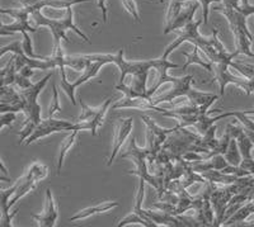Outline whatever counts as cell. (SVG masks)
<instances>
[{
    "mask_svg": "<svg viewBox=\"0 0 254 227\" xmlns=\"http://www.w3.org/2000/svg\"><path fill=\"white\" fill-rule=\"evenodd\" d=\"M32 19L36 23V27H47L51 32L52 38H54V46H60L61 40L70 42L66 36V31H72L74 33L79 36L81 40H84L87 43H90V40L88 36L84 33L81 29L78 28V26L74 22V12H72V6L65 9V15L60 19H52L47 18L41 10L32 13Z\"/></svg>",
    "mask_w": 254,
    "mask_h": 227,
    "instance_id": "1",
    "label": "cell"
},
{
    "mask_svg": "<svg viewBox=\"0 0 254 227\" xmlns=\"http://www.w3.org/2000/svg\"><path fill=\"white\" fill-rule=\"evenodd\" d=\"M61 131H90L89 122H70L66 119H55L49 117L47 119H42L37 127L35 128L33 133L27 138L26 144L31 145L38 141L40 138L47 137L52 133L61 132Z\"/></svg>",
    "mask_w": 254,
    "mask_h": 227,
    "instance_id": "2",
    "label": "cell"
},
{
    "mask_svg": "<svg viewBox=\"0 0 254 227\" xmlns=\"http://www.w3.org/2000/svg\"><path fill=\"white\" fill-rule=\"evenodd\" d=\"M202 23H205L203 19L192 20V22L188 23L185 28H182L181 35H179L178 37H177L176 40H174L169 46H167V49L164 50V52H163V55H162L163 57L165 58L169 57V55H171L172 52H173L174 50L178 49L183 42H190L193 46L199 47V50H201L202 52L205 51V50L210 46L211 43H212V41H214V33H212L211 37H203L198 31L199 26H201Z\"/></svg>",
    "mask_w": 254,
    "mask_h": 227,
    "instance_id": "3",
    "label": "cell"
},
{
    "mask_svg": "<svg viewBox=\"0 0 254 227\" xmlns=\"http://www.w3.org/2000/svg\"><path fill=\"white\" fill-rule=\"evenodd\" d=\"M229 65L226 63H214V74L215 79H216L217 84H219V92L220 97L225 95V89L229 84H234L238 88L247 93V95H251L254 93V79L248 78H240V76H235L234 74H231L229 70Z\"/></svg>",
    "mask_w": 254,
    "mask_h": 227,
    "instance_id": "4",
    "label": "cell"
},
{
    "mask_svg": "<svg viewBox=\"0 0 254 227\" xmlns=\"http://www.w3.org/2000/svg\"><path fill=\"white\" fill-rule=\"evenodd\" d=\"M192 81H193V76L192 75H186V76H174V80L172 83V88L168 90L164 94L159 95L156 98H151V102L154 104H160L164 102H173L177 98H182L186 97L187 98L188 93L192 89Z\"/></svg>",
    "mask_w": 254,
    "mask_h": 227,
    "instance_id": "5",
    "label": "cell"
},
{
    "mask_svg": "<svg viewBox=\"0 0 254 227\" xmlns=\"http://www.w3.org/2000/svg\"><path fill=\"white\" fill-rule=\"evenodd\" d=\"M132 127L133 121L131 117L125 118V119H120V121L117 122V126H116L115 131V137H113L112 151H111V155L107 160V167H111L113 161L116 160V158L119 156L122 145L125 144L127 137L130 136L131 131H132Z\"/></svg>",
    "mask_w": 254,
    "mask_h": 227,
    "instance_id": "6",
    "label": "cell"
},
{
    "mask_svg": "<svg viewBox=\"0 0 254 227\" xmlns=\"http://www.w3.org/2000/svg\"><path fill=\"white\" fill-rule=\"evenodd\" d=\"M233 196H234V194L229 190L228 185H225V188H216V189L212 192V194H211L210 197V201L211 203H212V207H214L215 211L214 226H222L226 208H228V204Z\"/></svg>",
    "mask_w": 254,
    "mask_h": 227,
    "instance_id": "7",
    "label": "cell"
},
{
    "mask_svg": "<svg viewBox=\"0 0 254 227\" xmlns=\"http://www.w3.org/2000/svg\"><path fill=\"white\" fill-rule=\"evenodd\" d=\"M24 8L32 13L37 12L44 8L52 9H66L69 6L78 5V4L89 3L90 0H18Z\"/></svg>",
    "mask_w": 254,
    "mask_h": 227,
    "instance_id": "8",
    "label": "cell"
},
{
    "mask_svg": "<svg viewBox=\"0 0 254 227\" xmlns=\"http://www.w3.org/2000/svg\"><path fill=\"white\" fill-rule=\"evenodd\" d=\"M179 65H177V63H173L171 62V61L168 60V58L165 57H159L156 58V65H155V71L158 72V79H156L155 84H154L153 86H151L150 89L147 90V98L151 99L153 98V95L155 94L156 90L160 88V86L163 85V84L165 83H173L174 80V76H172V75H169V70L171 69H178Z\"/></svg>",
    "mask_w": 254,
    "mask_h": 227,
    "instance_id": "9",
    "label": "cell"
},
{
    "mask_svg": "<svg viewBox=\"0 0 254 227\" xmlns=\"http://www.w3.org/2000/svg\"><path fill=\"white\" fill-rule=\"evenodd\" d=\"M32 217L37 222L38 226L54 227L56 225L59 217V211L58 207H56L55 201H54V197H52L51 188H47L46 189V199H45L44 212L40 213V215L33 213Z\"/></svg>",
    "mask_w": 254,
    "mask_h": 227,
    "instance_id": "10",
    "label": "cell"
},
{
    "mask_svg": "<svg viewBox=\"0 0 254 227\" xmlns=\"http://www.w3.org/2000/svg\"><path fill=\"white\" fill-rule=\"evenodd\" d=\"M199 6H201V4H199L197 0H194V1H188L186 8L182 9L181 13L178 14V17L173 20V23H172L171 26L165 27L163 35H169V33L177 31V29L185 28L188 23H190V22L193 20L194 14H196L197 9H198Z\"/></svg>",
    "mask_w": 254,
    "mask_h": 227,
    "instance_id": "11",
    "label": "cell"
},
{
    "mask_svg": "<svg viewBox=\"0 0 254 227\" xmlns=\"http://www.w3.org/2000/svg\"><path fill=\"white\" fill-rule=\"evenodd\" d=\"M113 110H119V108H133V110H140V111H155L158 113H164L165 111L169 110V108H160L159 106L154 104L150 99L147 98H126L125 97L124 99H120V101L116 102L112 106Z\"/></svg>",
    "mask_w": 254,
    "mask_h": 227,
    "instance_id": "12",
    "label": "cell"
},
{
    "mask_svg": "<svg viewBox=\"0 0 254 227\" xmlns=\"http://www.w3.org/2000/svg\"><path fill=\"white\" fill-rule=\"evenodd\" d=\"M119 206H120V203L116 201L103 202V203H99V204H97V206H93V207H88V208H84V210L79 211V212H76L74 216L69 217V221L76 222V221H81V220H87L94 215H99V213L108 212V211L113 210V208H116V207H119Z\"/></svg>",
    "mask_w": 254,
    "mask_h": 227,
    "instance_id": "13",
    "label": "cell"
},
{
    "mask_svg": "<svg viewBox=\"0 0 254 227\" xmlns=\"http://www.w3.org/2000/svg\"><path fill=\"white\" fill-rule=\"evenodd\" d=\"M52 75H54V72L51 71L50 74H47L44 79H41V80L37 81V83L32 84L29 88H27V89H24V90H20V94H22V97H23V101H24V107L33 106V104L38 103L37 102L38 95H40L41 92L45 89V86L47 85L49 80L52 78Z\"/></svg>",
    "mask_w": 254,
    "mask_h": 227,
    "instance_id": "14",
    "label": "cell"
},
{
    "mask_svg": "<svg viewBox=\"0 0 254 227\" xmlns=\"http://www.w3.org/2000/svg\"><path fill=\"white\" fill-rule=\"evenodd\" d=\"M199 51H201L199 47L194 46L193 51L190 52H190H182V55L187 58L186 63L183 65V69H187L190 65H199L201 67L207 70V71L212 72L214 71V63L211 62V60L206 55H199Z\"/></svg>",
    "mask_w": 254,
    "mask_h": 227,
    "instance_id": "15",
    "label": "cell"
},
{
    "mask_svg": "<svg viewBox=\"0 0 254 227\" xmlns=\"http://www.w3.org/2000/svg\"><path fill=\"white\" fill-rule=\"evenodd\" d=\"M38 27H32L29 19H15L12 24L3 23L0 33L1 36L14 35V33H23V32H29V33H35L37 32Z\"/></svg>",
    "mask_w": 254,
    "mask_h": 227,
    "instance_id": "16",
    "label": "cell"
},
{
    "mask_svg": "<svg viewBox=\"0 0 254 227\" xmlns=\"http://www.w3.org/2000/svg\"><path fill=\"white\" fill-rule=\"evenodd\" d=\"M106 65L103 61H90V63L85 67V70L83 71V75H81L80 78H78L76 80L72 81V88L76 90V88L83 84H85L87 81L92 80L93 78H95L97 75H98L99 70L102 69V66Z\"/></svg>",
    "mask_w": 254,
    "mask_h": 227,
    "instance_id": "17",
    "label": "cell"
},
{
    "mask_svg": "<svg viewBox=\"0 0 254 227\" xmlns=\"http://www.w3.org/2000/svg\"><path fill=\"white\" fill-rule=\"evenodd\" d=\"M254 215V201L247 202L246 204H243L242 207L231 216L230 219L226 220L224 222L225 226H234V225H240V222H244L248 217Z\"/></svg>",
    "mask_w": 254,
    "mask_h": 227,
    "instance_id": "18",
    "label": "cell"
},
{
    "mask_svg": "<svg viewBox=\"0 0 254 227\" xmlns=\"http://www.w3.org/2000/svg\"><path fill=\"white\" fill-rule=\"evenodd\" d=\"M203 178L208 181H212L215 184H222V185H230L238 180L235 175H230L226 172L221 171V170H207V171H202Z\"/></svg>",
    "mask_w": 254,
    "mask_h": 227,
    "instance_id": "19",
    "label": "cell"
},
{
    "mask_svg": "<svg viewBox=\"0 0 254 227\" xmlns=\"http://www.w3.org/2000/svg\"><path fill=\"white\" fill-rule=\"evenodd\" d=\"M219 98H221L220 95L216 94H211V93H205V92H199V90L196 89H190V92L188 93L187 99L190 101V103L192 106L201 107L205 106L207 103H215Z\"/></svg>",
    "mask_w": 254,
    "mask_h": 227,
    "instance_id": "20",
    "label": "cell"
},
{
    "mask_svg": "<svg viewBox=\"0 0 254 227\" xmlns=\"http://www.w3.org/2000/svg\"><path fill=\"white\" fill-rule=\"evenodd\" d=\"M79 132H80V131H72V132L70 133L65 140H64L63 144H61L60 153H59V156H58V168H56V169H58V174H60L61 172V168H63L64 165V160H65L67 153H69L70 150H71V147L74 146V144H75Z\"/></svg>",
    "mask_w": 254,
    "mask_h": 227,
    "instance_id": "21",
    "label": "cell"
},
{
    "mask_svg": "<svg viewBox=\"0 0 254 227\" xmlns=\"http://www.w3.org/2000/svg\"><path fill=\"white\" fill-rule=\"evenodd\" d=\"M113 98H108L104 101V103L102 104L98 108V113L95 114V117L93 118L92 121H89L90 123V132H92V136L97 135V131H98L99 127H102L104 122V118H106V114H107L110 107L112 106Z\"/></svg>",
    "mask_w": 254,
    "mask_h": 227,
    "instance_id": "22",
    "label": "cell"
},
{
    "mask_svg": "<svg viewBox=\"0 0 254 227\" xmlns=\"http://www.w3.org/2000/svg\"><path fill=\"white\" fill-rule=\"evenodd\" d=\"M0 103L18 104L24 103V101L20 92L14 90L10 85H1V89H0Z\"/></svg>",
    "mask_w": 254,
    "mask_h": 227,
    "instance_id": "23",
    "label": "cell"
},
{
    "mask_svg": "<svg viewBox=\"0 0 254 227\" xmlns=\"http://www.w3.org/2000/svg\"><path fill=\"white\" fill-rule=\"evenodd\" d=\"M140 225V226H145V227H155L158 226V225L155 224V222L150 221V220L145 219V217H142L141 215H139L137 212H131L128 213L127 216H125L124 219L121 220V221L117 224V226L119 227H122V226H128V225Z\"/></svg>",
    "mask_w": 254,
    "mask_h": 227,
    "instance_id": "24",
    "label": "cell"
},
{
    "mask_svg": "<svg viewBox=\"0 0 254 227\" xmlns=\"http://www.w3.org/2000/svg\"><path fill=\"white\" fill-rule=\"evenodd\" d=\"M224 156H225V159L228 160V163L230 165H235V167L240 165V163L243 160V156L242 153H240L239 146H238V141L235 138H231L230 145H229L228 150H226V153Z\"/></svg>",
    "mask_w": 254,
    "mask_h": 227,
    "instance_id": "25",
    "label": "cell"
},
{
    "mask_svg": "<svg viewBox=\"0 0 254 227\" xmlns=\"http://www.w3.org/2000/svg\"><path fill=\"white\" fill-rule=\"evenodd\" d=\"M66 66H60L59 70H60V85L63 88V90L65 92V94L69 97V99L71 101L72 106H76V101H75V89L72 88V83L71 81L67 80L66 76V71H65Z\"/></svg>",
    "mask_w": 254,
    "mask_h": 227,
    "instance_id": "26",
    "label": "cell"
},
{
    "mask_svg": "<svg viewBox=\"0 0 254 227\" xmlns=\"http://www.w3.org/2000/svg\"><path fill=\"white\" fill-rule=\"evenodd\" d=\"M22 47H23V52L26 54L28 57L31 58H41V60H45L47 58V56H41L38 54H36L35 49H33V41H32L31 35H29V32H23L22 33Z\"/></svg>",
    "mask_w": 254,
    "mask_h": 227,
    "instance_id": "27",
    "label": "cell"
},
{
    "mask_svg": "<svg viewBox=\"0 0 254 227\" xmlns=\"http://www.w3.org/2000/svg\"><path fill=\"white\" fill-rule=\"evenodd\" d=\"M26 174L28 176L35 178L37 181H40L42 180V179L46 178L47 174H49V169H47L46 165L41 164V163H33V164L28 168Z\"/></svg>",
    "mask_w": 254,
    "mask_h": 227,
    "instance_id": "28",
    "label": "cell"
},
{
    "mask_svg": "<svg viewBox=\"0 0 254 227\" xmlns=\"http://www.w3.org/2000/svg\"><path fill=\"white\" fill-rule=\"evenodd\" d=\"M182 4L183 3H179V1H171L169 6H168L167 15H165V27L171 26L173 20L178 17V14L183 9Z\"/></svg>",
    "mask_w": 254,
    "mask_h": 227,
    "instance_id": "29",
    "label": "cell"
},
{
    "mask_svg": "<svg viewBox=\"0 0 254 227\" xmlns=\"http://www.w3.org/2000/svg\"><path fill=\"white\" fill-rule=\"evenodd\" d=\"M81 106V113L78 118V122H89L92 121L93 118L95 117V114L98 113V108H92L88 104H85L84 102L80 101Z\"/></svg>",
    "mask_w": 254,
    "mask_h": 227,
    "instance_id": "30",
    "label": "cell"
},
{
    "mask_svg": "<svg viewBox=\"0 0 254 227\" xmlns=\"http://www.w3.org/2000/svg\"><path fill=\"white\" fill-rule=\"evenodd\" d=\"M121 1L127 13L132 17V19H135L137 23H141V17H140L139 8H137V4H136L135 0H121Z\"/></svg>",
    "mask_w": 254,
    "mask_h": 227,
    "instance_id": "31",
    "label": "cell"
},
{
    "mask_svg": "<svg viewBox=\"0 0 254 227\" xmlns=\"http://www.w3.org/2000/svg\"><path fill=\"white\" fill-rule=\"evenodd\" d=\"M10 52V54H14V55H18V54H22L23 52V47H22V43L20 41H15V42L10 43L8 46H4L1 47V51H0V56L4 57V56Z\"/></svg>",
    "mask_w": 254,
    "mask_h": 227,
    "instance_id": "32",
    "label": "cell"
},
{
    "mask_svg": "<svg viewBox=\"0 0 254 227\" xmlns=\"http://www.w3.org/2000/svg\"><path fill=\"white\" fill-rule=\"evenodd\" d=\"M17 119V113L15 112H4L0 117V129H4L5 127H10Z\"/></svg>",
    "mask_w": 254,
    "mask_h": 227,
    "instance_id": "33",
    "label": "cell"
},
{
    "mask_svg": "<svg viewBox=\"0 0 254 227\" xmlns=\"http://www.w3.org/2000/svg\"><path fill=\"white\" fill-rule=\"evenodd\" d=\"M61 106L60 101H59V92H58V86L54 84V98H52V103L50 106L49 110V117H54L56 112H60Z\"/></svg>",
    "mask_w": 254,
    "mask_h": 227,
    "instance_id": "34",
    "label": "cell"
},
{
    "mask_svg": "<svg viewBox=\"0 0 254 227\" xmlns=\"http://www.w3.org/2000/svg\"><path fill=\"white\" fill-rule=\"evenodd\" d=\"M201 6H202V10H203V22L205 24H207L208 22V13H210V4L212 3H221L222 0H197Z\"/></svg>",
    "mask_w": 254,
    "mask_h": 227,
    "instance_id": "35",
    "label": "cell"
},
{
    "mask_svg": "<svg viewBox=\"0 0 254 227\" xmlns=\"http://www.w3.org/2000/svg\"><path fill=\"white\" fill-rule=\"evenodd\" d=\"M15 85L19 88L20 90H24L27 89V88H29V86L32 85V81L29 80V78H26V76H23V75H20L19 72H18L17 75V79H15Z\"/></svg>",
    "mask_w": 254,
    "mask_h": 227,
    "instance_id": "36",
    "label": "cell"
},
{
    "mask_svg": "<svg viewBox=\"0 0 254 227\" xmlns=\"http://www.w3.org/2000/svg\"><path fill=\"white\" fill-rule=\"evenodd\" d=\"M97 5L101 9L102 20L104 23L108 22V8H107V0H97Z\"/></svg>",
    "mask_w": 254,
    "mask_h": 227,
    "instance_id": "37",
    "label": "cell"
},
{
    "mask_svg": "<svg viewBox=\"0 0 254 227\" xmlns=\"http://www.w3.org/2000/svg\"><path fill=\"white\" fill-rule=\"evenodd\" d=\"M240 167L243 169H246L247 171H249L252 175H254V159H243L242 163H240Z\"/></svg>",
    "mask_w": 254,
    "mask_h": 227,
    "instance_id": "38",
    "label": "cell"
},
{
    "mask_svg": "<svg viewBox=\"0 0 254 227\" xmlns=\"http://www.w3.org/2000/svg\"><path fill=\"white\" fill-rule=\"evenodd\" d=\"M221 3L224 6H230L234 9L240 8V0H222Z\"/></svg>",
    "mask_w": 254,
    "mask_h": 227,
    "instance_id": "39",
    "label": "cell"
},
{
    "mask_svg": "<svg viewBox=\"0 0 254 227\" xmlns=\"http://www.w3.org/2000/svg\"><path fill=\"white\" fill-rule=\"evenodd\" d=\"M19 74L23 75V76H26V78L31 79V76H33V75H35V69H32L31 66H24L19 70Z\"/></svg>",
    "mask_w": 254,
    "mask_h": 227,
    "instance_id": "40",
    "label": "cell"
},
{
    "mask_svg": "<svg viewBox=\"0 0 254 227\" xmlns=\"http://www.w3.org/2000/svg\"><path fill=\"white\" fill-rule=\"evenodd\" d=\"M6 179H10V176L8 178V170H6L5 164H4V161L1 160V176H0V180L5 181Z\"/></svg>",
    "mask_w": 254,
    "mask_h": 227,
    "instance_id": "41",
    "label": "cell"
},
{
    "mask_svg": "<svg viewBox=\"0 0 254 227\" xmlns=\"http://www.w3.org/2000/svg\"><path fill=\"white\" fill-rule=\"evenodd\" d=\"M169 1H179V3H185V1H194V0H169Z\"/></svg>",
    "mask_w": 254,
    "mask_h": 227,
    "instance_id": "42",
    "label": "cell"
}]
</instances>
